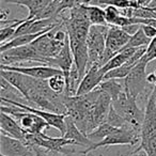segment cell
Segmentation results:
<instances>
[{
	"label": "cell",
	"mask_w": 156,
	"mask_h": 156,
	"mask_svg": "<svg viewBox=\"0 0 156 156\" xmlns=\"http://www.w3.org/2000/svg\"><path fill=\"white\" fill-rule=\"evenodd\" d=\"M106 122L110 124V125H112L113 127H117V128H125V127H128V126H132L126 122V120L124 119L123 117H121V115L115 110V108L112 107V104H111L110 110H109V113H108V115H107Z\"/></svg>",
	"instance_id": "cell-31"
},
{
	"label": "cell",
	"mask_w": 156,
	"mask_h": 156,
	"mask_svg": "<svg viewBox=\"0 0 156 156\" xmlns=\"http://www.w3.org/2000/svg\"><path fill=\"white\" fill-rule=\"evenodd\" d=\"M105 14H106L107 24H108L109 26L113 25L115 20H117L120 15H122L120 9L113 7V5H106V8H105Z\"/></svg>",
	"instance_id": "cell-33"
},
{
	"label": "cell",
	"mask_w": 156,
	"mask_h": 156,
	"mask_svg": "<svg viewBox=\"0 0 156 156\" xmlns=\"http://www.w3.org/2000/svg\"><path fill=\"white\" fill-rule=\"evenodd\" d=\"M141 28L144 31L145 35L151 40L156 37V27L152 26V25H141Z\"/></svg>",
	"instance_id": "cell-35"
},
{
	"label": "cell",
	"mask_w": 156,
	"mask_h": 156,
	"mask_svg": "<svg viewBox=\"0 0 156 156\" xmlns=\"http://www.w3.org/2000/svg\"><path fill=\"white\" fill-rule=\"evenodd\" d=\"M0 75H1V77L5 78L11 85H13L25 96L27 103H28L29 93L34 87L35 78L25 75V74L20 73V72L7 71V69H0Z\"/></svg>",
	"instance_id": "cell-15"
},
{
	"label": "cell",
	"mask_w": 156,
	"mask_h": 156,
	"mask_svg": "<svg viewBox=\"0 0 156 156\" xmlns=\"http://www.w3.org/2000/svg\"><path fill=\"white\" fill-rule=\"evenodd\" d=\"M83 156H94V154L92 153V152H89V153H87V154H83Z\"/></svg>",
	"instance_id": "cell-40"
},
{
	"label": "cell",
	"mask_w": 156,
	"mask_h": 156,
	"mask_svg": "<svg viewBox=\"0 0 156 156\" xmlns=\"http://www.w3.org/2000/svg\"><path fill=\"white\" fill-rule=\"evenodd\" d=\"M87 12L92 25H108L105 9H102L101 5H87Z\"/></svg>",
	"instance_id": "cell-26"
},
{
	"label": "cell",
	"mask_w": 156,
	"mask_h": 156,
	"mask_svg": "<svg viewBox=\"0 0 156 156\" xmlns=\"http://www.w3.org/2000/svg\"><path fill=\"white\" fill-rule=\"evenodd\" d=\"M147 83L156 87V69L154 72H152V73L147 74Z\"/></svg>",
	"instance_id": "cell-38"
},
{
	"label": "cell",
	"mask_w": 156,
	"mask_h": 156,
	"mask_svg": "<svg viewBox=\"0 0 156 156\" xmlns=\"http://www.w3.org/2000/svg\"><path fill=\"white\" fill-rule=\"evenodd\" d=\"M31 149H32V152H33V154H34V156H50L47 150L43 149V147H41L32 145Z\"/></svg>",
	"instance_id": "cell-36"
},
{
	"label": "cell",
	"mask_w": 156,
	"mask_h": 156,
	"mask_svg": "<svg viewBox=\"0 0 156 156\" xmlns=\"http://www.w3.org/2000/svg\"><path fill=\"white\" fill-rule=\"evenodd\" d=\"M136 64L130 63L129 61H127L126 63H124L123 65L117 67L115 69H111L108 73L105 74L104 79H124L126 76L129 74V72L132 71V69Z\"/></svg>",
	"instance_id": "cell-27"
},
{
	"label": "cell",
	"mask_w": 156,
	"mask_h": 156,
	"mask_svg": "<svg viewBox=\"0 0 156 156\" xmlns=\"http://www.w3.org/2000/svg\"><path fill=\"white\" fill-rule=\"evenodd\" d=\"M3 1L7 3L26 7L29 11V14L26 18L32 20L42 10H44L47 5H49L54 0H3Z\"/></svg>",
	"instance_id": "cell-21"
},
{
	"label": "cell",
	"mask_w": 156,
	"mask_h": 156,
	"mask_svg": "<svg viewBox=\"0 0 156 156\" xmlns=\"http://www.w3.org/2000/svg\"><path fill=\"white\" fill-rule=\"evenodd\" d=\"M0 62H1L0 65H22L26 62L47 65L46 59L40 56L31 44L1 51Z\"/></svg>",
	"instance_id": "cell-4"
},
{
	"label": "cell",
	"mask_w": 156,
	"mask_h": 156,
	"mask_svg": "<svg viewBox=\"0 0 156 156\" xmlns=\"http://www.w3.org/2000/svg\"><path fill=\"white\" fill-rule=\"evenodd\" d=\"M101 0H77V5H101Z\"/></svg>",
	"instance_id": "cell-37"
},
{
	"label": "cell",
	"mask_w": 156,
	"mask_h": 156,
	"mask_svg": "<svg viewBox=\"0 0 156 156\" xmlns=\"http://www.w3.org/2000/svg\"><path fill=\"white\" fill-rule=\"evenodd\" d=\"M150 42H151V39L145 35L144 31H143L142 28L140 27V29H139L135 34H133L132 37H130L129 41L124 46V48H127V47L138 48V47H142V46H147L150 44Z\"/></svg>",
	"instance_id": "cell-28"
},
{
	"label": "cell",
	"mask_w": 156,
	"mask_h": 156,
	"mask_svg": "<svg viewBox=\"0 0 156 156\" xmlns=\"http://www.w3.org/2000/svg\"><path fill=\"white\" fill-rule=\"evenodd\" d=\"M0 96H1V100L15 101L23 104H25V102L27 103L25 96L3 77H1V81H0Z\"/></svg>",
	"instance_id": "cell-22"
},
{
	"label": "cell",
	"mask_w": 156,
	"mask_h": 156,
	"mask_svg": "<svg viewBox=\"0 0 156 156\" xmlns=\"http://www.w3.org/2000/svg\"><path fill=\"white\" fill-rule=\"evenodd\" d=\"M71 50L74 57V62L78 69V73L83 79L89 69V50L87 42L79 41L73 37H69Z\"/></svg>",
	"instance_id": "cell-14"
},
{
	"label": "cell",
	"mask_w": 156,
	"mask_h": 156,
	"mask_svg": "<svg viewBox=\"0 0 156 156\" xmlns=\"http://www.w3.org/2000/svg\"><path fill=\"white\" fill-rule=\"evenodd\" d=\"M109 25H92L87 39L89 50V67L93 64H98L106 49V37Z\"/></svg>",
	"instance_id": "cell-5"
},
{
	"label": "cell",
	"mask_w": 156,
	"mask_h": 156,
	"mask_svg": "<svg viewBox=\"0 0 156 156\" xmlns=\"http://www.w3.org/2000/svg\"><path fill=\"white\" fill-rule=\"evenodd\" d=\"M24 22H25V18L24 20H18L17 22L13 23L11 25H8V26L1 27V30H0V42H1V44L7 43L8 41L13 39L17 27Z\"/></svg>",
	"instance_id": "cell-30"
},
{
	"label": "cell",
	"mask_w": 156,
	"mask_h": 156,
	"mask_svg": "<svg viewBox=\"0 0 156 156\" xmlns=\"http://www.w3.org/2000/svg\"><path fill=\"white\" fill-rule=\"evenodd\" d=\"M98 87L105 91L107 94H109V96L111 98V101L118 98L121 92H123L125 90V87L122 86L121 83L118 81V79H104L102 83H100Z\"/></svg>",
	"instance_id": "cell-24"
},
{
	"label": "cell",
	"mask_w": 156,
	"mask_h": 156,
	"mask_svg": "<svg viewBox=\"0 0 156 156\" xmlns=\"http://www.w3.org/2000/svg\"><path fill=\"white\" fill-rule=\"evenodd\" d=\"M140 134V144L134 153L142 150L147 156H156V87L147 98Z\"/></svg>",
	"instance_id": "cell-1"
},
{
	"label": "cell",
	"mask_w": 156,
	"mask_h": 156,
	"mask_svg": "<svg viewBox=\"0 0 156 156\" xmlns=\"http://www.w3.org/2000/svg\"><path fill=\"white\" fill-rule=\"evenodd\" d=\"M48 153H49L50 156H67L66 154L60 153V152H57V151H48Z\"/></svg>",
	"instance_id": "cell-39"
},
{
	"label": "cell",
	"mask_w": 156,
	"mask_h": 156,
	"mask_svg": "<svg viewBox=\"0 0 156 156\" xmlns=\"http://www.w3.org/2000/svg\"><path fill=\"white\" fill-rule=\"evenodd\" d=\"M100 67L101 66L98 64H93L88 69L87 73L79 83L76 95L87 94L100 86V83L104 80V75L101 74Z\"/></svg>",
	"instance_id": "cell-17"
},
{
	"label": "cell",
	"mask_w": 156,
	"mask_h": 156,
	"mask_svg": "<svg viewBox=\"0 0 156 156\" xmlns=\"http://www.w3.org/2000/svg\"><path fill=\"white\" fill-rule=\"evenodd\" d=\"M111 104L115 110L123 117L129 125L141 132V126L144 120V111L138 107L135 96L124 90L117 98L112 100Z\"/></svg>",
	"instance_id": "cell-2"
},
{
	"label": "cell",
	"mask_w": 156,
	"mask_h": 156,
	"mask_svg": "<svg viewBox=\"0 0 156 156\" xmlns=\"http://www.w3.org/2000/svg\"><path fill=\"white\" fill-rule=\"evenodd\" d=\"M1 111L12 115L17 120L20 125L26 133L30 134H41L44 133L46 128L49 127V124L45 121L42 117L35 115V113L29 112L24 109L20 108L14 105H1Z\"/></svg>",
	"instance_id": "cell-3"
},
{
	"label": "cell",
	"mask_w": 156,
	"mask_h": 156,
	"mask_svg": "<svg viewBox=\"0 0 156 156\" xmlns=\"http://www.w3.org/2000/svg\"><path fill=\"white\" fill-rule=\"evenodd\" d=\"M31 147L23 140L0 133V154L5 156H29Z\"/></svg>",
	"instance_id": "cell-12"
},
{
	"label": "cell",
	"mask_w": 156,
	"mask_h": 156,
	"mask_svg": "<svg viewBox=\"0 0 156 156\" xmlns=\"http://www.w3.org/2000/svg\"><path fill=\"white\" fill-rule=\"evenodd\" d=\"M147 63L141 59L136 65L132 69L127 76L124 78V87L129 94L135 98H138L140 94L145 91L147 87Z\"/></svg>",
	"instance_id": "cell-9"
},
{
	"label": "cell",
	"mask_w": 156,
	"mask_h": 156,
	"mask_svg": "<svg viewBox=\"0 0 156 156\" xmlns=\"http://www.w3.org/2000/svg\"><path fill=\"white\" fill-rule=\"evenodd\" d=\"M132 35L128 34L124 29L117 26H109L108 33L106 37V49L100 62V66L102 67L106 64L113 56L120 52L124 48V46L128 43Z\"/></svg>",
	"instance_id": "cell-8"
},
{
	"label": "cell",
	"mask_w": 156,
	"mask_h": 156,
	"mask_svg": "<svg viewBox=\"0 0 156 156\" xmlns=\"http://www.w3.org/2000/svg\"><path fill=\"white\" fill-rule=\"evenodd\" d=\"M48 80V85L51 88L52 91H55L58 94H64L65 89H66V80L63 75V73L57 74V75L50 77Z\"/></svg>",
	"instance_id": "cell-29"
},
{
	"label": "cell",
	"mask_w": 156,
	"mask_h": 156,
	"mask_svg": "<svg viewBox=\"0 0 156 156\" xmlns=\"http://www.w3.org/2000/svg\"><path fill=\"white\" fill-rule=\"evenodd\" d=\"M54 30L55 28L48 32L44 33V34L40 35L35 41L31 43V45L35 48L37 54L41 57H43L44 59H46V63H47L48 58H55L57 55H59V52L62 50L65 44V42L58 41L55 39Z\"/></svg>",
	"instance_id": "cell-10"
},
{
	"label": "cell",
	"mask_w": 156,
	"mask_h": 156,
	"mask_svg": "<svg viewBox=\"0 0 156 156\" xmlns=\"http://www.w3.org/2000/svg\"><path fill=\"white\" fill-rule=\"evenodd\" d=\"M101 5H113L118 9H128V8H139L137 1L133 0H101Z\"/></svg>",
	"instance_id": "cell-32"
},
{
	"label": "cell",
	"mask_w": 156,
	"mask_h": 156,
	"mask_svg": "<svg viewBox=\"0 0 156 156\" xmlns=\"http://www.w3.org/2000/svg\"><path fill=\"white\" fill-rule=\"evenodd\" d=\"M1 69H7V71L20 72L25 75H28L30 77L37 78V79H49L50 77L61 74L62 71L57 67L50 66V65H32V66H20V65H0Z\"/></svg>",
	"instance_id": "cell-13"
},
{
	"label": "cell",
	"mask_w": 156,
	"mask_h": 156,
	"mask_svg": "<svg viewBox=\"0 0 156 156\" xmlns=\"http://www.w3.org/2000/svg\"><path fill=\"white\" fill-rule=\"evenodd\" d=\"M141 59L147 63L156 59V37L151 40V42L147 47V51H145L144 56Z\"/></svg>",
	"instance_id": "cell-34"
},
{
	"label": "cell",
	"mask_w": 156,
	"mask_h": 156,
	"mask_svg": "<svg viewBox=\"0 0 156 156\" xmlns=\"http://www.w3.org/2000/svg\"><path fill=\"white\" fill-rule=\"evenodd\" d=\"M74 64H75V62H74V57L71 50L69 39V37H67L66 41H65V44H64V47L59 52V55H57L55 58L47 59V65H50V66H54V67H57V69H61L65 77V80H66V83H67L69 78V74H71V71H72V69H73Z\"/></svg>",
	"instance_id": "cell-16"
},
{
	"label": "cell",
	"mask_w": 156,
	"mask_h": 156,
	"mask_svg": "<svg viewBox=\"0 0 156 156\" xmlns=\"http://www.w3.org/2000/svg\"><path fill=\"white\" fill-rule=\"evenodd\" d=\"M111 98L109 96V94H107L105 91H103L101 89L100 95H98V100H96L95 104H94L93 108L91 110L92 117H93L94 123H95L96 127L101 124H103L104 122H106L107 115L109 113L111 107Z\"/></svg>",
	"instance_id": "cell-19"
},
{
	"label": "cell",
	"mask_w": 156,
	"mask_h": 156,
	"mask_svg": "<svg viewBox=\"0 0 156 156\" xmlns=\"http://www.w3.org/2000/svg\"><path fill=\"white\" fill-rule=\"evenodd\" d=\"M0 127H1V133L15 137L25 142L27 133L23 129L15 118L3 112V111H1V115H0Z\"/></svg>",
	"instance_id": "cell-20"
},
{
	"label": "cell",
	"mask_w": 156,
	"mask_h": 156,
	"mask_svg": "<svg viewBox=\"0 0 156 156\" xmlns=\"http://www.w3.org/2000/svg\"><path fill=\"white\" fill-rule=\"evenodd\" d=\"M2 103H5V104L9 105H14V106H17L20 108L24 109L26 111H29V112L35 113V115L42 117L48 124H49L51 127L58 129L59 132L61 133V135L65 134V129H66V126H65V117L66 115H58V113L55 112H50V111L47 110H43V109L37 108V107L33 106H29V105H25L23 103H18L15 102V101H10V100H1Z\"/></svg>",
	"instance_id": "cell-11"
},
{
	"label": "cell",
	"mask_w": 156,
	"mask_h": 156,
	"mask_svg": "<svg viewBox=\"0 0 156 156\" xmlns=\"http://www.w3.org/2000/svg\"><path fill=\"white\" fill-rule=\"evenodd\" d=\"M117 129H118L117 127H113V126L110 125L109 123L104 122L103 124L98 125L94 130H92L90 134H88L87 136L89 137L90 140H92L94 143H95V142L102 141L103 139L108 137L109 135H111L115 130H117Z\"/></svg>",
	"instance_id": "cell-25"
},
{
	"label": "cell",
	"mask_w": 156,
	"mask_h": 156,
	"mask_svg": "<svg viewBox=\"0 0 156 156\" xmlns=\"http://www.w3.org/2000/svg\"><path fill=\"white\" fill-rule=\"evenodd\" d=\"M140 130L136 129L133 126H128L125 128H118L117 130L103 139L100 142H95L90 147L86 150H83L80 152L81 154H87L89 152H93L102 147H109V145H119V144H128L135 145L138 142H140L141 134Z\"/></svg>",
	"instance_id": "cell-6"
},
{
	"label": "cell",
	"mask_w": 156,
	"mask_h": 156,
	"mask_svg": "<svg viewBox=\"0 0 156 156\" xmlns=\"http://www.w3.org/2000/svg\"><path fill=\"white\" fill-rule=\"evenodd\" d=\"M0 156H5V155H1V154H0Z\"/></svg>",
	"instance_id": "cell-41"
},
{
	"label": "cell",
	"mask_w": 156,
	"mask_h": 156,
	"mask_svg": "<svg viewBox=\"0 0 156 156\" xmlns=\"http://www.w3.org/2000/svg\"><path fill=\"white\" fill-rule=\"evenodd\" d=\"M25 142L29 147L37 145V147H41L45 150H48V151H57L60 152V153L66 154V155L74 153V151L66 150L65 147L66 145H76L74 141L69 140V139L64 138V137L55 138V137L47 136L45 133H41V134H30V133H27Z\"/></svg>",
	"instance_id": "cell-7"
},
{
	"label": "cell",
	"mask_w": 156,
	"mask_h": 156,
	"mask_svg": "<svg viewBox=\"0 0 156 156\" xmlns=\"http://www.w3.org/2000/svg\"><path fill=\"white\" fill-rule=\"evenodd\" d=\"M65 126H66V129H65V134L62 137L74 141L76 145H83L86 149H88L94 143L92 140H90L89 137L80 128L76 125L75 121L69 115L65 117Z\"/></svg>",
	"instance_id": "cell-18"
},
{
	"label": "cell",
	"mask_w": 156,
	"mask_h": 156,
	"mask_svg": "<svg viewBox=\"0 0 156 156\" xmlns=\"http://www.w3.org/2000/svg\"><path fill=\"white\" fill-rule=\"evenodd\" d=\"M46 32H48V31H42V32H39V33L18 35V37L8 41L7 43L1 44V46H0V51H5V50H8V49H10V48L20 47V46H24V45H29V44H31L33 41H35L40 35L44 34V33H46Z\"/></svg>",
	"instance_id": "cell-23"
}]
</instances>
